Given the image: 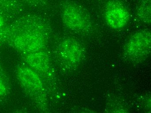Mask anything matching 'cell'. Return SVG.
<instances>
[{
	"instance_id": "cell-1",
	"label": "cell",
	"mask_w": 151,
	"mask_h": 113,
	"mask_svg": "<svg viewBox=\"0 0 151 113\" xmlns=\"http://www.w3.org/2000/svg\"><path fill=\"white\" fill-rule=\"evenodd\" d=\"M151 46V31L141 30L129 38L124 45L123 53L132 62L139 63L149 57Z\"/></svg>"
},
{
	"instance_id": "cell-2",
	"label": "cell",
	"mask_w": 151,
	"mask_h": 113,
	"mask_svg": "<svg viewBox=\"0 0 151 113\" xmlns=\"http://www.w3.org/2000/svg\"><path fill=\"white\" fill-rule=\"evenodd\" d=\"M61 15L63 24L72 31L84 32L91 27V22L87 14L75 4L68 3L64 4Z\"/></svg>"
},
{
	"instance_id": "cell-3",
	"label": "cell",
	"mask_w": 151,
	"mask_h": 113,
	"mask_svg": "<svg viewBox=\"0 0 151 113\" xmlns=\"http://www.w3.org/2000/svg\"><path fill=\"white\" fill-rule=\"evenodd\" d=\"M104 15L108 25L116 30L125 27L129 20V13L127 8L117 0L108 2L105 9Z\"/></svg>"
},
{
	"instance_id": "cell-4",
	"label": "cell",
	"mask_w": 151,
	"mask_h": 113,
	"mask_svg": "<svg viewBox=\"0 0 151 113\" xmlns=\"http://www.w3.org/2000/svg\"><path fill=\"white\" fill-rule=\"evenodd\" d=\"M44 36L37 30L23 31L14 38L16 48L22 51L32 52L39 51L45 45Z\"/></svg>"
},
{
	"instance_id": "cell-5",
	"label": "cell",
	"mask_w": 151,
	"mask_h": 113,
	"mask_svg": "<svg viewBox=\"0 0 151 113\" xmlns=\"http://www.w3.org/2000/svg\"><path fill=\"white\" fill-rule=\"evenodd\" d=\"M59 53L65 63L70 66H76L83 59V49L79 42L72 39L63 40L59 46Z\"/></svg>"
},
{
	"instance_id": "cell-6",
	"label": "cell",
	"mask_w": 151,
	"mask_h": 113,
	"mask_svg": "<svg viewBox=\"0 0 151 113\" xmlns=\"http://www.w3.org/2000/svg\"><path fill=\"white\" fill-rule=\"evenodd\" d=\"M17 76L23 87L30 93L37 94L43 89V83L40 77L29 67L22 65L18 67Z\"/></svg>"
},
{
	"instance_id": "cell-7",
	"label": "cell",
	"mask_w": 151,
	"mask_h": 113,
	"mask_svg": "<svg viewBox=\"0 0 151 113\" xmlns=\"http://www.w3.org/2000/svg\"><path fill=\"white\" fill-rule=\"evenodd\" d=\"M30 53L27 57V61L34 70L40 72L48 70V61L45 54L39 51Z\"/></svg>"
},
{
	"instance_id": "cell-8",
	"label": "cell",
	"mask_w": 151,
	"mask_h": 113,
	"mask_svg": "<svg viewBox=\"0 0 151 113\" xmlns=\"http://www.w3.org/2000/svg\"><path fill=\"white\" fill-rule=\"evenodd\" d=\"M136 14L145 23L151 24V1L142 0L137 7Z\"/></svg>"
},
{
	"instance_id": "cell-9",
	"label": "cell",
	"mask_w": 151,
	"mask_h": 113,
	"mask_svg": "<svg viewBox=\"0 0 151 113\" xmlns=\"http://www.w3.org/2000/svg\"><path fill=\"white\" fill-rule=\"evenodd\" d=\"M7 92L6 86L0 78V96H4L6 95Z\"/></svg>"
},
{
	"instance_id": "cell-10",
	"label": "cell",
	"mask_w": 151,
	"mask_h": 113,
	"mask_svg": "<svg viewBox=\"0 0 151 113\" xmlns=\"http://www.w3.org/2000/svg\"><path fill=\"white\" fill-rule=\"evenodd\" d=\"M4 24V20L3 18L1 16H0V28H1Z\"/></svg>"
}]
</instances>
